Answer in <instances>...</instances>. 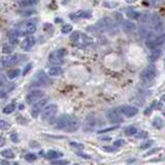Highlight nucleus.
<instances>
[{
	"label": "nucleus",
	"instance_id": "nucleus-1",
	"mask_svg": "<svg viewBox=\"0 0 165 165\" xmlns=\"http://www.w3.org/2000/svg\"><path fill=\"white\" fill-rule=\"evenodd\" d=\"M157 70L154 65H149L140 74V79L144 84H151L156 77Z\"/></svg>",
	"mask_w": 165,
	"mask_h": 165
},
{
	"label": "nucleus",
	"instance_id": "nucleus-2",
	"mask_svg": "<svg viewBox=\"0 0 165 165\" xmlns=\"http://www.w3.org/2000/svg\"><path fill=\"white\" fill-rule=\"evenodd\" d=\"M73 118L69 115H62L56 120L55 122V128L56 129H67L73 122Z\"/></svg>",
	"mask_w": 165,
	"mask_h": 165
},
{
	"label": "nucleus",
	"instance_id": "nucleus-3",
	"mask_svg": "<svg viewBox=\"0 0 165 165\" xmlns=\"http://www.w3.org/2000/svg\"><path fill=\"white\" fill-rule=\"evenodd\" d=\"M57 111H58V108L56 104H48L47 106H44V108L41 112V119L44 121H50L57 114Z\"/></svg>",
	"mask_w": 165,
	"mask_h": 165
},
{
	"label": "nucleus",
	"instance_id": "nucleus-4",
	"mask_svg": "<svg viewBox=\"0 0 165 165\" xmlns=\"http://www.w3.org/2000/svg\"><path fill=\"white\" fill-rule=\"evenodd\" d=\"M165 43V34L161 33L159 35H155V36H151L147 40V47L150 48H155L160 47L161 44Z\"/></svg>",
	"mask_w": 165,
	"mask_h": 165
},
{
	"label": "nucleus",
	"instance_id": "nucleus-5",
	"mask_svg": "<svg viewBox=\"0 0 165 165\" xmlns=\"http://www.w3.org/2000/svg\"><path fill=\"white\" fill-rule=\"evenodd\" d=\"M44 97V92L41 90H33V91L29 92L27 97H26V101L28 104H34L37 101H39L40 99H43Z\"/></svg>",
	"mask_w": 165,
	"mask_h": 165
},
{
	"label": "nucleus",
	"instance_id": "nucleus-6",
	"mask_svg": "<svg viewBox=\"0 0 165 165\" xmlns=\"http://www.w3.org/2000/svg\"><path fill=\"white\" fill-rule=\"evenodd\" d=\"M48 100L46 98H43L40 99L39 101H37L36 103H34L33 106H32V109H31V115L32 117L36 118L38 115L40 114L41 112H43V109L44 108V105H46Z\"/></svg>",
	"mask_w": 165,
	"mask_h": 165
},
{
	"label": "nucleus",
	"instance_id": "nucleus-7",
	"mask_svg": "<svg viewBox=\"0 0 165 165\" xmlns=\"http://www.w3.org/2000/svg\"><path fill=\"white\" fill-rule=\"evenodd\" d=\"M120 112L128 118H132L138 114V109L132 105H123L120 108Z\"/></svg>",
	"mask_w": 165,
	"mask_h": 165
},
{
	"label": "nucleus",
	"instance_id": "nucleus-8",
	"mask_svg": "<svg viewBox=\"0 0 165 165\" xmlns=\"http://www.w3.org/2000/svg\"><path fill=\"white\" fill-rule=\"evenodd\" d=\"M106 117H108V119L112 123H114V124H118V123L123 122V118L121 117L118 109H111V111L106 114Z\"/></svg>",
	"mask_w": 165,
	"mask_h": 165
},
{
	"label": "nucleus",
	"instance_id": "nucleus-9",
	"mask_svg": "<svg viewBox=\"0 0 165 165\" xmlns=\"http://www.w3.org/2000/svg\"><path fill=\"white\" fill-rule=\"evenodd\" d=\"M48 76H46V73H44V71H39V72H37L36 76H35L34 83H36L37 85H47L48 83Z\"/></svg>",
	"mask_w": 165,
	"mask_h": 165
},
{
	"label": "nucleus",
	"instance_id": "nucleus-10",
	"mask_svg": "<svg viewBox=\"0 0 165 165\" xmlns=\"http://www.w3.org/2000/svg\"><path fill=\"white\" fill-rule=\"evenodd\" d=\"M92 16V14L89 11H79L74 14H70L69 17L74 20V19H89Z\"/></svg>",
	"mask_w": 165,
	"mask_h": 165
},
{
	"label": "nucleus",
	"instance_id": "nucleus-11",
	"mask_svg": "<svg viewBox=\"0 0 165 165\" xmlns=\"http://www.w3.org/2000/svg\"><path fill=\"white\" fill-rule=\"evenodd\" d=\"M34 44H35V39H34V37H32V36H29L27 38H25V39L22 41V44H21V47L23 50L25 51H29L30 48L34 46Z\"/></svg>",
	"mask_w": 165,
	"mask_h": 165
},
{
	"label": "nucleus",
	"instance_id": "nucleus-12",
	"mask_svg": "<svg viewBox=\"0 0 165 165\" xmlns=\"http://www.w3.org/2000/svg\"><path fill=\"white\" fill-rule=\"evenodd\" d=\"M151 50H152V51H151L150 53H149V55H148L149 59H150L151 61H155V60L159 59L160 56H161V54H162V51H161L159 48H151Z\"/></svg>",
	"mask_w": 165,
	"mask_h": 165
},
{
	"label": "nucleus",
	"instance_id": "nucleus-13",
	"mask_svg": "<svg viewBox=\"0 0 165 165\" xmlns=\"http://www.w3.org/2000/svg\"><path fill=\"white\" fill-rule=\"evenodd\" d=\"M122 25H123V30L127 32V33H131V32H134L136 30V25L133 24L130 21H124Z\"/></svg>",
	"mask_w": 165,
	"mask_h": 165
},
{
	"label": "nucleus",
	"instance_id": "nucleus-14",
	"mask_svg": "<svg viewBox=\"0 0 165 165\" xmlns=\"http://www.w3.org/2000/svg\"><path fill=\"white\" fill-rule=\"evenodd\" d=\"M62 156H63V154L61 153V152L56 151V150H50V151H48V153L46 154L47 159H48V160L59 159V158H61Z\"/></svg>",
	"mask_w": 165,
	"mask_h": 165
},
{
	"label": "nucleus",
	"instance_id": "nucleus-15",
	"mask_svg": "<svg viewBox=\"0 0 165 165\" xmlns=\"http://www.w3.org/2000/svg\"><path fill=\"white\" fill-rule=\"evenodd\" d=\"M61 73H62V69L58 65L52 66L48 69V74L50 76H60Z\"/></svg>",
	"mask_w": 165,
	"mask_h": 165
},
{
	"label": "nucleus",
	"instance_id": "nucleus-16",
	"mask_svg": "<svg viewBox=\"0 0 165 165\" xmlns=\"http://www.w3.org/2000/svg\"><path fill=\"white\" fill-rule=\"evenodd\" d=\"M126 16L129 18V19H132V20H136L140 17V14L136 11H134V9H131V8H126Z\"/></svg>",
	"mask_w": 165,
	"mask_h": 165
},
{
	"label": "nucleus",
	"instance_id": "nucleus-17",
	"mask_svg": "<svg viewBox=\"0 0 165 165\" xmlns=\"http://www.w3.org/2000/svg\"><path fill=\"white\" fill-rule=\"evenodd\" d=\"M36 24L35 23H32V22H28V23L25 24V31L27 32L29 34H33L36 32Z\"/></svg>",
	"mask_w": 165,
	"mask_h": 165
},
{
	"label": "nucleus",
	"instance_id": "nucleus-18",
	"mask_svg": "<svg viewBox=\"0 0 165 165\" xmlns=\"http://www.w3.org/2000/svg\"><path fill=\"white\" fill-rule=\"evenodd\" d=\"M20 73H21V70L19 68L9 69L7 71V77L11 80H14V79H16V77H18L19 76H20Z\"/></svg>",
	"mask_w": 165,
	"mask_h": 165
},
{
	"label": "nucleus",
	"instance_id": "nucleus-19",
	"mask_svg": "<svg viewBox=\"0 0 165 165\" xmlns=\"http://www.w3.org/2000/svg\"><path fill=\"white\" fill-rule=\"evenodd\" d=\"M18 2L22 7H26V6L35 5L38 2V0H18Z\"/></svg>",
	"mask_w": 165,
	"mask_h": 165
},
{
	"label": "nucleus",
	"instance_id": "nucleus-20",
	"mask_svg": "<svg viewBox=\"0 0 165 165\" xmlns=\"http://www.w3.org/2000/svg\"><path fill=\"white\" fill-rule=\"evenodd\" d=\"M66 54H67V51H66V48H59V50H57L56 52H54L53 54L51 55L52 57H57V58H60V59H62V58L64 56H66Z\"/></svg>",
	"mask_w": 165,
	"mask_h": 165
},
{
	"label": "nucleus",
	"instance_id": "nucleus-21",
	"mask_svg": "<svg viewBox=\"0 0 165 165\" xmlns=\"http://www.w3.org/2000/svg\"><path fill=\"white\" fill-rule=\"evenodd\" d=\"M1 156L3 158H6V159H12L15 157V154L11 149H6V150L1 151Z\"/></svg>",
	"mask_w": 165,
	"mask_h": 165
},
{
	"label": "nucleus",
	"instance_id": "nucleus-22",
	"mask_svg": "<svg viewBox=\"0 0 165 165\" xmlns=\"http://www.w3.org/2000/svg\"><path fill=\"white\" fill-rule=\"evenodd\" d=\"M137 133V129L134 126H128L125 128V134L128 136H132V135H136Z\"/></svg>",
	"mask_w": 165,
	"mask_h": 165
},
{
	"label": "nucleus",
	"instance_id": "nucleus-23",
	"mask_svg": "<svg viewBox=\"0 0 165 165\" xmlns=\"http://www.w3.org/2000/svg\"><path fill=\"white\" fill-rule=\"evenodd\" d=\"M15 109H16V105L14 103H9V104H7L3 108V112L6 115H9V114H11V112H14Z\"/></svg>",
	"mask_w": 165,
	"mask_h": 165
},
{
	"label": "nucleus",
	"instance_id": "nucleus-24",
	"mask_svg": "<svg viewBox=\"0 0 165 165\" xmlns=\"http://www.w3.org/2000/svg\"><path fill=\"white\" fill-rule=\"evenodd\" d=\"M153 125H154V127L155 128H158V129H160V128H162V126H163V122H162V120H161L160 118H154L153 120Z\"/></svg>",
	"mask_w": 165,
	"mask_h": 165
},
{
	"label": "nucleus",
	"instance_id": "nucleus-25",
	"mask_svg": "<svg viewBox=\"0 0 165 165\" xmlns=\"http://www.w3.org/2000/svg\"><path fill=\"white\" fill-rule=\"evenodd\" d=\"M80 37V34L79 31H74L72 34L70 35V40L72 41V43H77Z\"/></svg>",
	"mask_w": 165,
	"mask_h": 165
},
{
	"label": "nucleus",
	"instance_id": "nucleus-26",
	"mask_svg": "<svg viewBox=\"0 0 165 165\" xmlns=\"http://www.w3.org/2000/svg\"><path fill=\"white\" fill-rule=\"evenodd\" d=\"M61 31H62V33H64V34L69 33V32L72 31V26H71L70 24L64 25V26H62V28H61Z\"/></svg>",
	"mask_w": 165,
	"mask_h": 165
},
{
	"label": "nucleus",
	"instance_id": "nucleus-27",
	"mask_svg": "<svg viewBox=\"0 0 165 165\" xmlns=\"http://www.w3.org/2000/svg\"><path fill=\"white\" fill-rule=\"evenodd\" d=\"M11 51H12V47L11 46V44H3V46H2V52L4 54H11Z\"/></svg>",
	"mask_w": 165,
	"mask_h": 165
},
{
	"label": "nucleus",
	"instance_id": "nucleus-28",
	"mask_svg": "<svg viewBox=\"0 0 165 165\" xmlns=\"http://www.w3.org/2000/svg\"><path fill=\"white\" fill-rule=\"evenodd\" d=\"M18 36H19V32L17 30H11V31L8 32V37L12 40L17 39Z\"/></svg>",
	"mask_w": 165,
	"mask_h": 165
},
{
	"label": "nucleus",
	"instance_id": "nucleus-29",
	"mask_svg": "<svg viewBox=\"0 0 165 165\" xmlns=\"http://www.w3.org/2000/svg\"><path fill=\"white\" fill-rule=\"evenodd\" d=\"M25 159L27 161H29V162H32V161L36 160V155L33 154V153H29L25 156Z\"/></svg>",
	"mask_w": 165,
	"mask_h": 165
},
{
	"label": "nucleus",
	"instance_id": "nucleus-30",
	"mask_svg": "<svg viewBox=\"0 0 165 165\" xmlns=\"http://www.w3.org/2000/svg\"><path fill=\"white\" fill-rule=\"evenodd\" d=\"M103 5L105 6V7H116V6L118 5V3H115V2H112V1H108V2H103Z\"/></svg>",
	"mask_w": 165,
	"mask_h": 165
},
{
	"label": "nucleus",
	"instance_id": "nucleus-31",
	"mask_svg": "<svg viewBox=\"0 0 165 165\" xmlns=\"http://www.w3.org/2000/svg\"><path fill=\"white\" fill-rule=\"evenodd\" d=\"M152 144H153V140H148V141H145L142 144H140V149H148L149 147H151Z\"/></svg>",
	"mask_w": 165,
	"mask_h": 165
},
{
	"label": "nucleus",
	"instance_id": "nucleus-32",
	"mask_svg": "<svg viewBox=\"0 0 165 165\" xmlns=\"http://www.w3.org/2000/svg\"><path fill=\"white\" fill-rule=\"evenodd\" d=\"M70 145L71 147L77 149V150H83L84 149V145L82 144H77V142H70Z\"/></svg>",
	"mask_w": 165,
	"mask_h": 165
},
{
	"label": "nucleus",
	"instance_id": "nucleus-33",
	"mask_svg": "<svg viewBox=\"0 0 165 165\" xmlns=\"http://www.w3.org/2000/svg\"><path fill=\"white\" fill-rule=\"evenodd\" d=\"M53 164H68L69 163V161H67V160H64V159H57L56 161H53L52 162Z\"/></svg>",
	"mask_w": 165,
	"mask_h": 165
},
{
	"label": "nucleus",
	"instance_id": "nucleus-34",
	"mask_svg": "<svg viewBox=\"0 0 165 165\" xmlns=\"http://www.w3.org/2000/svg\"><path fill=\"white\" fill-rule=\"evenodd\" d=\"M0 128H1L2 130H5V129H8V128H9V124L2 120V121L0 122Z\"/></svg>",
	"mask_w": 165,
	"mask_h": 165
},
{
	"label": "nucleus",
	"instance_id": "nucleus-35",
	"mask_svg": "<svg viewBox=\"0 0 165 165\" xmlns=\"http://www.w3.org/2000/svg\"><path fill=\"white\" fill-rule=\"evenodd\" d=\"M11 141H14V142H18L19 136H18V134L16 133V132H12V133L11 134Z\"/></svg>",
	"mask_w": 165,
	"mask_h": 165
},
{
	"label": "nucleus",
	"instance_id": "nucleus-36",
	"mask_svg": "<svg viewBox=\"0 0 165 165\" xmlns=\"http://www.w3.org/2000/svg\"><path fill=\"white\" fill-rule=\"evenodd\" d=\"M31 68H32V64L31 63H29L27 66H26V68L24 69V71H23V73H24V76H26V74H27L29 71L31 70Z\"/></svg>",
	"mask_w": 165,
	"mask_h": 165
},
{
	"label": "nucleus",
	"instance_id": "nucleus-37",
	"mask_svg": "<svg viewBox=\"0 0 165 165\" xmlns=\"http://www.w3.org/2000/svg\"><path fill=\"white\" fill-rule=\"evenodd\" d=\"M147 136H148V134H147V132H144V131L140 132V134L136 133V137L137 138H144V137H147Z\"/></svg>",
	"mask_w": 165,
	"mask_h": 165
},
{
	"label": "nucleus",
	"instance_id": "nucleus-38",
	"mask_svg": "<svg viewBox=\"0 0 165 165\" xmlns=\"http://www.w3.org/2000/svg\"><path fill=\"white\" fill-rule=\"evenodd\" d=\"M103 151L104 152H109V153H112V152L116 151L115 148H112V147H103Z\"/></svg>",
	"mask_w": 165,
	"mask_h": 165
},
{
	"label": "nucleus",
	"instance_id": "nucleus-39",
	"mask_svg": "<svg viewBox=\"0 0 165 165\" xmlns=\"http://www.w3.org/2000/svg\"><path fill=\"white\" fill-rule=\"evenodd\" d=\"M124 144H125V141L123 140H117L115 141V145H116V147H122V145Z\"/></svg>",
	"mask_w": 165,
	"mask_h": 165
},
{
	"label": "nucleus",
	"instance_id": "nucleus-40",
	"mask_svg": "<svg viewBox=\"0 0 165 165\" xmlns=\"http://www.w3.org/2000/svg\"><path fill=\"white\" fill-rule=\"evenodd\" d=\"M118 128V126H116V127H112V128H108V129H103V130H100L98 131V133H104V132H108L109 130H114V129Z\"/></svg>",
	"mask_w": 165,
	"mask_h": 165
},
{
	"label": "nucleus",
	"instance_id": "nucleus-41",
	"mask_svg": "<svg viewBox=\"0 0 165 165\" xmlns=\"http://www.w3.org/2000/svg\"><path fill=\"white\" fill-rule=\"evenodd\" d=\"M161 100H162L163 102H165V94H164V95H162V97H161Z\"/></svg>",
	"mask_w": 165,
	"mask_h": 165
},
{
	"label": "nucleus",
	"instance_id": "nucleus-42",
	"mask_svg": "<svg viewBox=\"0 0 165 165\" xmlns=\"http://www.w3.org/2000/svg\"><path fill=\"white\" fill-rule=\"evenodd\" d=\"M162 115H163V116H164V117H165V108H164L162 109Z\"/></svg>",
	"mask_w": 165,
	"mask_h": 165
}]
</instances>
